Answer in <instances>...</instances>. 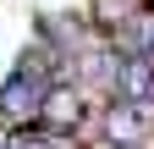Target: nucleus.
Masks as SVG:
<instances>
[{
	"label": "nucleus",
	"mask_w": 154,
	"mask_h": 149,
	"mask_svg": "<svg viewBox=\"0 0 154 149\" xmlns=\"http://www.w3.org/2000/svg\"><path fill=\"white\" fill-rule=\"evenodd\" d=\"M38 127H44L50 138L72 144V138L88 127V94H83L72 78H66V83H50V88H44V105H38Z\"/></svg>",
	"instance_id": "nucleus-1"
},
{
	"label": "nucleus",
	"mask_w": 154,
	"mask_h": 149,
	"mask_svg": "<svg viewBox=\"0 0 154 149\" xmlns=\"http://www.w3.org/2000/svg\"><path fill=\"white\" fill-rule=\"evenodd\" d=\"M44 78H33V72L11 66L6 78H0V127H11V133H22V127H38V105H44Z\"/></svg>",
	"instance_id": "nucleus-2"
},
{
	"label": "nucleus",
	"mask_w": 154,
	"mask_h": 149,
	"mask_svg": "<svg viewBox=\"0 0 154 149\" xmlns=\"http://www.w3.org/2000/svg\"><path fill=\"white\" fill-rule=\"evenodd\" d=\"M94 127H99V149H143L149 110L143 105H127V100H105L99 116H94Z\"/></svg>",
	"instance_id": "nucleus-3"
},
{
	"label": "nucleus",
	"mask_w": 154,
	"mask_h": 149,
	"mask_svg": "<svg viewBox=\"0 0 154 149\" xmlns=\"http://www.w3.org/2000/svg\"><path fill=\"white\" fill-rule=\"evenodd\" d=\"M110 50L116 55H132V61H154V0H138V6H132V17L110 39Z\"/></svg>",
	"instance_id": "nucleus-4"
},
{
	"label": "nucleus",
	"mask_w": 154,
	"mask_h": 149,
	"mask_svg": "<svg viewBox=\"0 0 154 149\" xmlns=\"http://www.w3.org/2000/svg\"><path fill=\"white\" fill-rule=\"evenodd\" d=\"M110 100L149 105V100H154V61H132V55H116V72H110Z\"/></svg>",
	"instance_id": "nucleus-5"
},
{
	"label": "nucleus",
	"mask_w": 154,
	"mask_h": 149,
	"mask_svg": "<svg viewBox=\"0 0 154 149\" xmlns=\"http://www.w3.org/2000/svg\"><path fill=\"white\" fill-rule=\"evenodd\" d=\"M132 6H138V0H88V33L110 44L116 33H121V22L132 17Z\"/></svg>",
	"instance_id": "nucleus-6"
},
{
	"label": "nucleus",
	"mask_w": 154,
	"mask_h": 149,
	"mask_svg": "<svg viewBox=\"0 0 154 149\" xmlns=\"http://www.w3.org/2000/svg\"><path fill=\"white\" fill-rule=\"evenodd\" d=\"M11 149H66V144H61V138H50L44 127H22V133H17V144H11Z\"/></svg>",
	"instance_id": "nucleus-7"
},
{
	"label": "nucleus",
	"mask_w": 154,
	"mask_h": 149,
	"mask_svg": "<svg viewBox=\"0 0 154 149\" xmlns=\"http://www.w3.org/2000/svg\"><path fill=\"white\" fill-rule=\"evenodd\" d=\"M17 144V133H11V127H0V149H11Z\"/></svg>",
	"instance_id": "nucleus-8"
}]
</instances>
